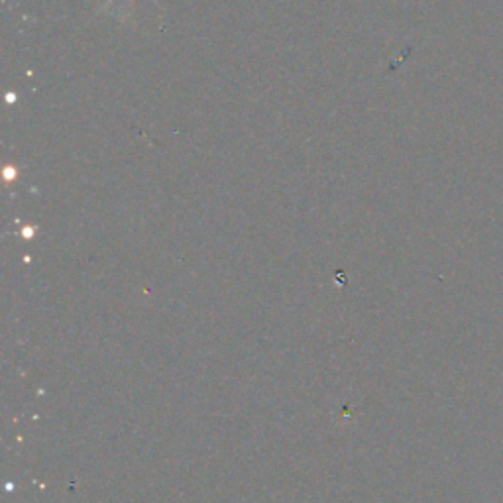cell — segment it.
I'll use <instances>...</instances> for the list:
<instances>
[{"label":"cell","mask_w":503,"mask_h":503,"mask_svg":"<svg viewBox=\"0 0 503 503\" xmlns=\"http://www.w3.org/2000/svg\"><path fill=\"white\" fill-rule=\"evenodd\" d=\"M109 3H112V0H109ZM130 3H134V0H130Z\"/></svg>","instance_id":"6da1fadb"}]
</instances>
